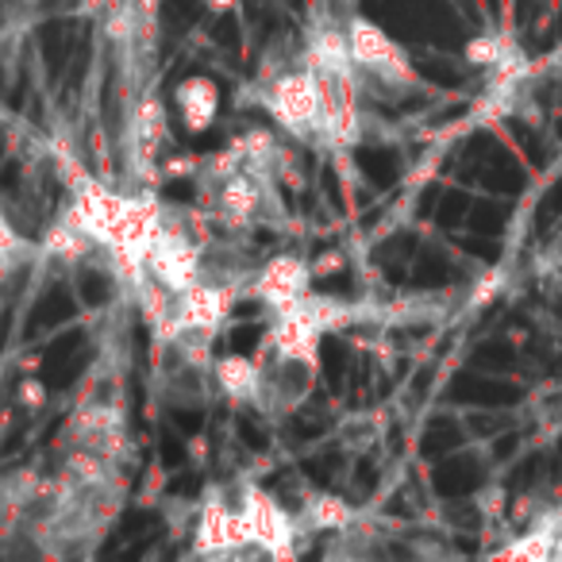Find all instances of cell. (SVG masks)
Listing matches in <instances>:
<instances>
[{"label":"cell","instance_id":"3","mask_svg":"<svg viewBox=\"0 0 562 562\" xmlns=\"http://www.w3.org/2000/svg\"><path fill=\"white\" fill-rule=\"evenodd\" d=\"M147 273L158 285H166L173 297L201 281V247L189 239L186 227L166 220L162 232L155 235V243L147 250Z\"/></svg>","mask_w":562,"mask_h":562},{"label":"cell","instance_id":"4","mask_svg":"<svg viewBox=\"0 0 562 562\" xmlns=\"http://www.w3.org/2000/svg\"><path fill=\"white\" fill-rule=\"evenodd\" d=\"M239 301V290L232 285H212V281H196L186 293L173 297V321H170V339L181 336H212L224 324V316L232 313V305Z\"/></svg>","mask_w":562,"mask_h":562},{"label":"cell","instance_id":"2","mask_svg":"<svg viewBox=\"0 0 562 562\" xmlns=\"http://www.w3.org/2000/svg\"><path fill=\"white\" fill-rule=\"evenodd\" d=\"M347 40H351V58L359 70L393 81V86H416V70L408 63L405 47L390 32H382L374 20L355 16L347 24Z\"/></svg>","mask_w":562,"mask_h":562},{"label":"cell","instance_id":"1","mask_svg":"<svg viewBox=\"0 0 562 562\" xmlns=\"http://www.w3.org/2000/svg\"><path fill=\"white\" fill-rule=\"evenodd\" d=\"M266 112L281 132L293 135H316L321 132L324 101H321V78L308 66L290 74H278L273 86L266 89Z\"/></svg>","mask_w":562,"mask_h":562},{"label":"cell","instance_id":"12","mask_svg":"<svg viewBox=\"0 0 562 562\" xmlns=\"http://www.w3.org/2000/svg\"><path fill=\"white\" fill-rule=\"evenodd\" d=\"M89 247H93V239H89V232L70 216V212H66L63 220H55L40 243L43 255L58 258V262H78V258L89 255Z\"/></svg>","mask_w":562,"mask_h":562},{"label":"cell","instance_id":"8","mask_svg":"<svg viewBox=\"0 0 562 562\" xmlns=\"http://www.w3.org/2000/svg\"><path fill=\"white\" fill-rule=\"evenodd\" d=\"M243 543H250L247 524H243L239 508L224 505V501H209L196 524V554H232Z\"/></svg>","mask_w":562,"mask_h":562},{"label":"cell","instance_id":"15","mask_svg":"<svg viewBox=\"0 0 562 562\" xmlns=\"http://www.w3.org/2000/svg\"><path fill=\"white\" fill-rule=\"evenodd\" d=\"M508 55H513V47L501 35H477L467 43V63L485 66V70H505Z\"/></svg>","mask_w":562,"mask_h":562},{"label":"cell","instance_id":"13","mask_svg":"<svg viewBox=\"0 0 562 562\" xmlns=\"http://www.w3.org/2000/svg\"><path fill=\"white\" fill-rule=\"evenodd\" d=\"M305 520L321 531H344V528H351L355 513L336 493H313V497L305 501Z\"/></svg>","mask_w":562,"mask_h":562},{"label":"cell","instance_id":"18","mask_svg":"<svg viewBox=\"0 0 562 562\" xmlns=\"http://www.w3.org/2000/svg\"><path fill=\"white\" fill-rule=\"evenodd\" d=\"M20 401H24L27 408H43V405H47V390H43L40 378H24V382H20Z\"/></svg>","mask_w":562,"mask_h":562},{"label":"cell","instance_id":"7","mask_svg":"<svg viewBox=\"0 0 562 562\" xmlns=\"http://www.w3.org/2000/svg\"><path fill=\"white\" fill-rule=\"evenodd\" d=\"M321 339H324V331L316 328L301 308H285V313H278V321H273V331H270V339H266V347H273V355H278L281 362L316 367V359H321Z\"/></svg>","mask_w":562,"mask_h":562},{"label":"cell","instance_id":"6","mask_svg":"<svg viewBox=\"0 0 562 562\" xmlns=\"http://www.w3.org/2000/svg\"><path fill=\"white\" fill-rule=\"evenodd\" d=\"M308 285H313V266L297 255H278L258 270L250 293L273 313H285V308H297L305 301Z\"/></svg>","mask_w":562,"mask_h":562},{"label":"cell","instance_id":"16","mask_svg":"<svg viewBox=\"0 0 562 562\" xmlns=\"http://www.w3.org/2000/svg\"><path fill=\"white\" fill-rule=\"evenodd\" d=\"M554 551H559V547H554V531H531L528 539L505 547L501 559H551Z\"/></svg>","mask_w":562,"mask_h":562},{"label":"cell","instance_id":"9","mask_svg":"<svg viewBox=\"0 0 562 562\" xmlns=\"http://www.w3.org/2000/svg\"><path fill=\"white\" fill-rule=\"evenodd\" d=\"M220 193H216V212L220 220H227L232 227L247 224V220H255L258 204H262V193H266V181L258 178V173L250 170H235L232 178L216 181Z\"/></svg>","mask_w":562,"mask_h":562},{"label":"cell","instance_id":"5","mask_svg":"<svg viewBox=\"0 0 562 562\" xmlns=\"http://www.w3.org/2000/svg\"><path fill=\"white\" fill-rule=\"evenodd\" d=\"M239 516H243V524H247L250 543L278 554V559H290L293 539H297V524H293V516L285 513L270 493L258 490V485H247L239 501Z\"/></svg>","mask_w":562,"mask_h":562},{"label":"cell","instance_id":"11","mask_svg":"<svg viewBox=\"0 0 562 562\" xmlns=\"http://www.w3.org/2000/svg\"><path fill=\"white\" fill-rule=\"evenodd\" d=\"M212 378H216V385L232 401H255L258 390H262V374L243 355H220L216 367H212Z\"/></svg>","mask_w":562,"mask_h":562},{"label":"cell","instance_id":"14","mask_svg":"<svg viewBox=\"0 0 562 562\" xmlns=\"http://www.w3.org/2000/svg\"><path fill=\"white\" fill-rule=\"evenodd\" d=\"M135 135H139L143 155L155 162L158 143L166 139V109H162V101H158V97H147V101L139 104V112H135Z\"/></svg>","mask_w":562,"mask_h":562},{"label":"cell","instance_id":"10","mask_svg":"<svg viewBox=\"0 0 562 562\" xmlns=\"http://www.w3.org/2000/svg\"><path fill=\"white\" fill-rule=\"evenodd\" d=\"M173 97H178L181 124H186L189 132H204V127H212V120H216V112H220V86L216 81L204 78V74H193V78H186L178 89H173Z\"/></svg>","mask_w":562,"mask_h":562},{"label":"cell","instance_id":"17","mask_svg":"<svg viewBox=\"0 0 562 562\" xmlns=\"http://www.w3.org/2000/svg\"><path fill=\"white\" fill-rule=\"evenodd\" d=\"M20 250H24V239H20L16 227H12L9 220L0 216V270H4V266H9L12 258L20 255Z\"/></svg>","mask_w":562,"mask_h":562}]
</instances>
